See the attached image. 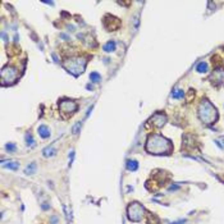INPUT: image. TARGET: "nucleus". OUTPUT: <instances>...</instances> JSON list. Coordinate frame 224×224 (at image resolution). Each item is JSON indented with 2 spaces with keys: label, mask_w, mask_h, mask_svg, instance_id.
Instances as JSON below:
<instances>
[{
  "label": "nucleus",
  "mask_w": 224,
  "mask_h": 224,
  "mask_svg": "<svg viewBox=\"0 0 224 224\" xmlns=\"http://www.w3.org/2000/svg\"><path fill=\"white\" fill-rule=\"evenodd\" d=\"M182 96H183V90H176L172 92V97H174V99H179Z\"/></svg>",
  "instance_id": "obj_16"
},
{
  "label": "nucleus",
  "mask_w": 224,
  "mask_h": 224,
  "mask_svg": "<svg viewBox=\"0 0 224 224\" xmlns=\"http://www.w3.org/2000/svg\"><path fill=\"white\" fill-rule=\"evenodd\" d=\"M63 67L67 69L69 73H72L73 76H78L85 71L86 60L85 58H71L63 63Z\"/></svg>",
  "instance_id": "obj_3"
},
{
  "label": "nucleus",
  "mask_w": 224,
  "mask_h": 224,
  "mask_svg": "<svg viewBox=\"0 0 224 224\" xmlns=\"http://www.w3.org/2000/svg\"><path fill=\"white\" fill-rule=\"evenodd\" d=\"M38 135L41 136L43 138H47L49 136H50V131H49V128L46 127V125H40L38 127Z\"/></svg>",
  "instance_id": "obj_8"
},
{
  "label": "nucleus",
  "mask_w": 224,
  "mask_h": 224,
  "mask_svg": "<svg viewBox=\"0 0 224 224\" xmlns=\"http://www.w3.org/2000/svg\"><path fill=\"white\" fill-rule=\"evenodd\" d=\"M103 49H104V50L106 51V52L114 51V50H115V43H114V41H109V43H106V44L104 45Z\"/></svg>",
  "instance_id": "obj_11"
},
{
  "label": "nucleus",
  "mask_w": 224,
  "mask_h": 224,
  "mask_svg": "<svg viewBox=\"0 0 224 224\" xmlns=\"http://www.w3.org/2000/svg\"><path fill=\"white\" fill-rule=\"evenodd\" d=\"M90 79H91L92 82H95V83H99V82L101 81V76H100L97 72H92V73L90 74Z\"/></svg>",
  "instance_id": "obj_12"
},
{
  "label": "nucleus",
  "mask_w": 224,
  "mask_h": 224,
  "mask_svg": "<svg viewBox=\"0 0 224 224\" xmlns=\"http://www.w3.org/2000/svg\"><path fill=\"white\" fill-rule=\"evenodd\" d=\"M26 141H27V145H31V146H32L33 143H35L33 138H32V136H31L30 133H27V135H26Z\"/></svg>",
  "instance_id": "obj_18"
},
{
  "label": "nucleus",
  "mask_w": 224,
  "mask_h": 224,
  "mask_svg": "<svg viewBox=\"0 0 224 224\" xmlns=\"http://www.w3.org/2000/svg\"><path fill=\"white\" fill-rule=\"evenodd\" d=\"M44 156H49V155H54L55 154V150L52 149V146H47L46 149H44Z\"/></svg>",
  "instance_id": "obj_14"
},
{
  "label": "nucleus",
  "mask_w": 224,
  "mask_h": 224,
  "mask_svg": "<svg viewBox=\"0 0 224 224\" xmlns=\"http://www.w3.org/2000/svg\"><path fill=\"white\" fill-rule=\"evenodd\" d=\"M206 69H208V65H206V63H200V64L197 65V68H196V71L197 72H200V73H202V72H206Z\"/></svg>",
  "instance_id": "obj_15"
},
{
  "label": "nucleus",
  "mask_w": 224,
  "mask_h": 224,
  "mask_svg": "<svg viewBox=\"0 0 224 224\" xmlns=\"http://www.w3.org/2000/svg\"><path fill=\"white\" fill-rule=\"evenodd\" d=\"M198 115H200V119L205 123H214L216 117H218V113L208 100H204L200 105V109H198Z\"/></svg>",
  "instance_id": "obj_2"
},
{
  "label": "nucleus",
  "mask_w": 224,
  "mask_h": 224,
  "mask_svg": "<svg viewBox=\"0 0 224 224\" xmlns=\"http://www.w3.org/2000/svg\"><path fill=\"white\" fill-rule=\"evenodd\" d=\"M142 213L143 208L138 202H131V205L128 206V218L132 222H140L142 219Z\"/></svg>",
  "instance_id": "obj_4"
},
{
  "label": "nucleus",
  "mask_w": 224,
  "mask_h": 224,
  "mask_svg": "<svg viewBox=\"0 0 224 224\" xmlns=\"http://www.w3.org/2000/svg\"><path fill=\"white\" fill-rule=\"evenodd\" d=\"M3 167L8 168V169H12V170H17L19 167V163L17 162H12V163H8V164H3Z\"/></svg>",
  "instance_id": "obj_13"
},
{
  "label": "nucleus",
  "mask_w": 224,
  "mask_h": 224,
  "mask_svg": "<svg viewBox=\"0 0 224 224\" xmlns=\"http://www.w3.org/2000/svg\"><path fill=\"white\" fill-rule=\"evenodd\" d=\"M59 108L64 113H74L77 110V104L73 100H63L62 103H59Z\"/></svg>",
  "instance_id": "obj_6"
},
{
  "label": "nucleus",
  "mask_w": 224,
  "mask_h": 224,
  "mask_svg": "<svg viewBox=\"0 0 224 224\" xmlns=\"http://www.w3.org/2000/svg\"><path fill=\"white\" fill-rule=\"evenodd\" d=\"M172 143L169 140L160 135H151L149 136L146 142V151L154 155H162V154H169L172 151Z\"/></svg>",
  "instance_id": "obj_1"
},
{
  "label": "nucleus",
  "mask_w": 224,
  "mask_h": 224,
  "mask_svg": "<svg viewBox=\"0 0 224 224\" xmlns=\"http://www.w3.org/2000/svg\"><path fill=\"white\" fill-rule=\"evenodd\" d=\"M36 163H30V165H27V168L24 169V173L26 174H33L35 172H36Z\"/></svg>",
  "instance_id": "obj_10"
},
{
  "label": "nucleus",
  "mask_w": 224,
  "mask_h": 224,
  "mask_svg": "<svg viewBox=\"0 0 224 224\" xmlns=\"http://www.w3.org/2000/svg\"><path fill=\"white\" fill-rule=\"evenodd\" d=\"M79 129H81V122H78V123H76L74 125H73L72 132H73V133H74V135H78Z\"/></svg>",
  "instance_id": "obj_17"
},
{
  "label": "nucleus",
  "mask_w": 224,
  "mask_h": 224,
  "mask_svg": "<svg viewBox=\"0 0 224 224\" xmlns=\"http://www.w3.org/2000/svg\"><path fill=\"white\" fill-rule=\"evenodd\" d=\"M138 168V164L136 160H128L127 162V169L128 170H132V172H135V170H137Z\"/></svg>",
  "instance_id": "obj_9"
},
{
  "label": "nucleus",
  "mask_w": 224,
  "mask_h": 224,
  "mask_svg": "<svg viewBox=\"0 0 224 224\" xmlns=\"http://www.w3.org/2000/svg\"><path fill=\"white\" fill-rule=\"evenodd\" d=\"M18 77V72H17L16 68L13 67H5L3 68L1 71V81L3 85H10L17 79Z\"/></svg>",
  "instance_id": "obj_5"
},
{
  "label": "nucleus",
  "mask_w": 224,
  "mask_h": 224,
  "mask_svg": "<svg viewBox=\"0 0 224 224\" xmlns=\"http://www.w3.org/2000/svg\"><path fill=\"white\" fill-rule=\"evenodd\" d=\"M165 115H163L162 113H156L155 115L152 117V121H154V123H155L157 127H162V125L165 123Z\"/></svg>",
  "instance_id": "obj_7"
},
{
  "label": "nucleus",
  "mask_w": 224,
  "mask_h": 224,
  "mask_svg": "<svg viewBox=\"0 0 224 224\" xmlns=\"http://www.w3.org/2000/svg\"><path fill=\"white\" fill-rule=\"evenodd\" d=\"M5 149L8 150L9 152H13V151H16V145L14 143H8V145L5 146Z\"/></svg>",
  "instance_id": "obj_19"
},
{
  "label": "nucleus",
  "mask_w": 224,
  "mask_h": 224,
  "mask_svg": "<svg viewBox=\"0 0 224 224\" xmlns=\"http://www.w3.org/2000/svg\"><path fill=\"white\" fill-rule=\"evenodd\" d=\"M51 223L52 224H57L58 223V216H52V218H51Z\"/></svg>",
  "instance_id": "obj_20"
}]
</instances>
